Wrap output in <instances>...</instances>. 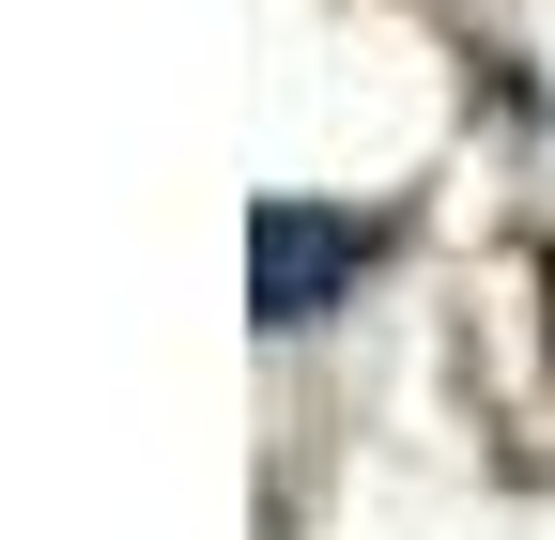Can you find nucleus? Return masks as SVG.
<instances>
[{
	"label": "nucleus",
	"instance_id": "nucleus-1",
	"mask_svg": "<svg viewBox=\"0 0 555 540\" xmlns=\"http://www.w3.org/2000/svg\"><path fill=\"white\" fill-rule=\"evenodd\" d=\"M371 217H339V201H247V324L262 340H294V324H324L339 294L371 279Z\"/></svg>",
	"mask_w": 555,
	"mask_h": 540
}]
</instances>
